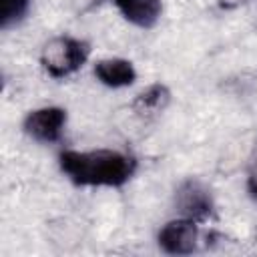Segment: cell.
Wrapping results in <instances>:
<instances>
[{
	"label": "cell",
	"mask_w": 257,
	"mask_h": 257,
	"mask_svg": "<svg viewBox=\"0 0 257 257\" xmlns=\"http://www.w3.org/2000/svg\"><path fill=\"white\" fill-rule=\"evenodd\" d=\"M157 243L169 255H189L199 245V223L177 217L161 227Z\"/></svg>",
	"instance_id": "cell-4"
},
{
	"label": "cell",
	"mask_w": 257,
	"mask_h": 257,
	"mask_svg": "<svg viewBox=\"0 0 257 257\" xmlns=\"http://www.w3.org/2000/svg\"><path fill=\"white\" fill-rule=\"evenodd\" d=\"M223 6H235V4H239V2H243V0H219Z\"/></svg>",
	"instance_id": "cell-11"
},
{
	"label": "cell",
	"mask_w": 257,
	"mask_h": 257,
	"mask_svg": "<svg viewBox=\"0 0 257 257\" xmlns=\"http://www.w3.org/2000/svg\"><path fill=\"white\" fill-rule=\"evenodd\" d=\"M94 76L108 88H124L137 80V70L126 58H102L94 64Z\"/></svg>",
	"instance_id": "cell-6"
},
{
	"label": "cell",
	"mask_w": 257,
	"mask_h": 257,
	"mask_svg": "<svg viewBox=\"0 0 257 257\" xmlns=\"http://www.w3.org/2000/svg\"><path fill=\"white\" fill-rule=\"evenodd\" d=\"M247 191H249V195L257 201V165H255L253 171L249 173V179H247Z\"/></svg>",
	"instance_id": "cell-10"
},
{
	"label": "cell",
	"mask_w": 257,
	"mask_h": 257,
	"mask_svg": "<svg viewBox=\"0 0 257 257\" xmlns=\"http://www.w3.org/2000/svg\"><path fill=\"white\" fill-rule=\"evenodd\" d=\"M28 12V0H0V26L6 30Z\"/></svg>",
	"instance_id": "cell-9"
},
{
	"label": "cell",
	"mask_w": 257,
	"mask_h": 257,
	"mask_svg": "<svg viewBox=\"0 0 257 257\" xmlns=\"http://www.w3.org/2000/svg\"><path fill=\"white\" fill-rule=\"evenodd\" d=\"M66 124V110L60 106H40L26 114L24 133L38 143H56Z\"/></svg>",
	"instance_id": "cell-5"
},
{
	"label": "cell",
	"mask_w": 257,
	"mask_h": 257,
	"mask_svg": "<svg viewBox=\"0 0 257 257\" xmlns=\"http://www.w3.org/2000/svg\"><path fill=\"white\" fill-rule=\"evenodd\" d=\"M112 4L126 22L139 28L155 26L163 12L161 0H112Z\"/></svg>",
	"instance_id": "cell-7"
},
{
	"label": "cell",
	"mask_w": 257,
	"mask_h": 257,
	"mask_svg": "<svg viewBox=\"0 0 257 257\" xmlns=\"http://www.w3.org/2000/svg\"><path fill=\"white\" fill-rule=\"evenodd\" d=\"M175 207L179 211V217L203 223V221H209V217L213 215L215 203H213L211 191L201 181L187 179L177 187Z\"/></svg>",
	"instance_id": "cell-3"
},
{
	"label": "cell",
	"mask_w": 257,
	"mask_h": 257,
	"mask_svg": "<svg viewBox=\"0 0 257 257\" xmlns=\"http://www.w3.org/2000/svg\"><path fill=\"white\" fill-rule=\"evenodd\" d=\"M58 165L80 187H120L135 173V159L112 149L62 151Z\"/></svg>",
	"instance_id": "cell-1"
},
{
	"label": "cell",
	"mask_w": 257,
	"mask_h": 257,
	"mask_svg": "<svg viewBox=\"0 0 257 257\" xmlns=\"http://www.w3.org/2000/svg\"><path fill=\"white\" fill-rule=\"evenodd\" d=\"M171 100V92L165 84L157 82V84H151L147 86L143 92L137 94V98L133 100V106L139 110V112H161Z\"/></svg>",
	"instance_id": "cell-8"
},
{
	"label": "cell",
	"mask_w": 257,
	"mask_h": 257,
	"mask_svg": "<svg viewBox=\"0 0 257 257\" xmlns=\"http://www.w3.org/2000/svg\"><path fill=\"white\" fill-rule=\"evenodd\" d=\"M90 48L84 40L74 36H56L42 48L40 62L44 70L54 78H64L84 66Z\"/></svg>",
	"instance_id": "cell-2"
}]
</instances>
